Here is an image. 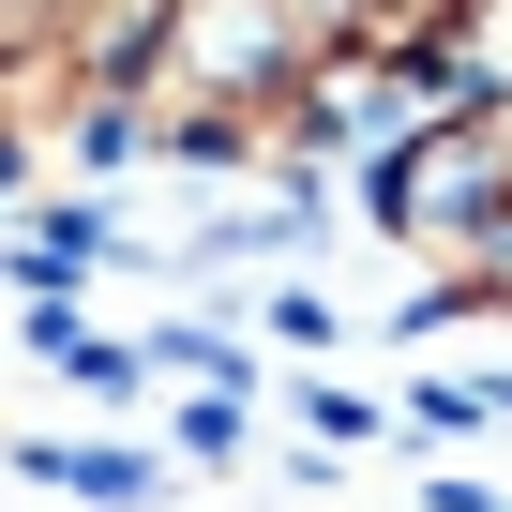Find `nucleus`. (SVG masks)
Instances as JSON below:
<instances>
[{
	"mask_svg": "<svg viewBox=\"0 0 512 512\" xmlns=\"http://www.w3.org/2000/svg\"><path fill=\"white\" fill-rule=\"evenodd\" d=\"M452 16H467V0H452Z\"/></svg>",
	"mask_w": 512,
	"mask_h": 512,
	"instance_id": "f03ea898",
	"label": "nucleus"
},
{
	"mask_svg": "<svg viewBox=\"0 0 512 512\" xmlns=\"http://www.w3.org/2000/svg\"><path fill=\"white\" fill-rule=\"evenodd\" d=\"M377 226L437 256L452 302H512V76H452L377 151Z\"/></svg>",
	"mask_w": 512,
	"mask_h": 512,
	"instance_id": "f257e3e1",
	"label": "nucleus"
}]
</instances>
